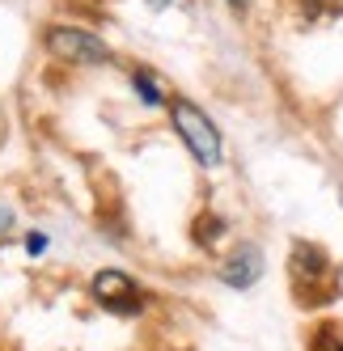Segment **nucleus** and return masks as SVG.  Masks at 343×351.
Wrapping results in <instances>:
<instances>
[{
	"instance_id": "obj_1",
	"label": "nucleus",
	"mask_w": 343,
	"mask_h": 351,
	"mask_svg": "<svg viewBox=\"0 0 343 351\" xmlns=\"http://www.w3.org/2000/svg\"><path fill=\"white\" fill-rule=\"evenodd\" d=\"M169 114H174V128H178V136H182V144L195 153V161L200 165H220V132L212 128V119L195 106V102H187V97H178L174 106H169Z\"/></svg>"
},
{
	"instance_id": "obj_2",
	"label": "nucleus",
	"mask_w": 343,
	"mask_h": 351,
	"mask_svg": "<svg viewBox=\"0 0 343 351\" xmlns=\"http://www.w3.org/2000/svg\"><path fill=\"white\" fill-rule=\"evenodd\" d=\"M288 280H292V288H297V296L305 300V305H322L327 284H331L327 250H318L309 241H297L288 250Z\"/></svg>"
},
{
	"instance_id": "obj_3",
	"label": "nucleus",
	"mask_w": 343,
	"mask_h": 351,
	"mask_svg": "<svg viewBox=\"0 0 343 351\" xmlns=\"http://www.w3.org/2000/svg\"><path fill=\"white\" fill-rule=\"evenodd\" d=\"M47 51L64 64H106L110 60V47L89 34V30H72V26H56L47 34Z\"/></svg>"
},
{
	"instance_id": "obj_4",
	"label": "nucleus",
	"mask_w": 343,
	"mask_h": 351,
	"mask_svg": "<svg viewBox=\"0 0 343 351\" xmlns=\"http://www.w3.org/2000/svg\"><path fill=\"white\" fill-rule=\"evenodd\" d=\"M93 300L102 309H110V313H140V305H144L140 288L123 271H97L93 275Z\"/></svg>"
},
{
	"instance_id": "obj_5",
	"label": "nucleus",
	"mask_w": 343,
	"mask_h": 351,
	"mask_svg": "<svg viewBox=\"0 0 343 351\" xmlns=\"http://www.w3.org/2000/svg\"><path fill=\"white\" fill-rule=\"evenodd\" d=\"M259 275H263V254H259L255 245L233 250V254L225 258V267H220V280H225L229 288H250Z\"/></svg>"
},
{
	"instance_id": "obj_6",
	"label": "nucleus",
	"mask_w": 343,
	"mask_h": 351,
	"mask_svg": "<svg viewBox=\"0 0 343 351\" xmlns=\"http://www.w3.org/2000/svg\"><path fill=\"white\" fill-rule=\"evenodd\" d=\"M136 89H140V97H144V102H149V106H157V102H165V97H161V85L149 77V72H136Z\"/></svg>"
},
{
	"instance_id": "obj_7",
	"label": "nucleus",
	"mask_w": 343,
	"mask_h": 351,
	"mask_svg": "<svg viewBox=\"0 0 343 351\" xmlns=\"http://www.w3.org/2000/svg\"><path fill=\"white\" fill-rule=\"evenodd\" d=\"M314 351H343V339L331 335V330H322V335H318V343H314Z\"/></svg>"
},
{
	"instance_id": "obj_8",
	"label": "nucleus",
	"mask_w": 343,
	"mask_h": 351,
	"mask_svg": "<svg viewBox=\"0 0 343 351\" xmlns=\"http://www.w3.org/2000/svg\"><path fill=\"white\" fill-rule=\"evenodd\" d=\"M26 250H30V254H43V250H47V237H43V233H30V237H26Z\"/></svg>"
},
{
	"instance_id": "obj_9",
	"label": "nucleus",
	"mask_w": 343,
	"mask_h": 351,
	"mask_svg": "<svg viewBox=\"0 0 343 351\" xmlns=\"http://www.w3.org/2000/svg\"><path fill=\"white\" fill-rule=\"evenodd\" d=\"M9 220H13V216H9L5 208H0V229H9Z\"/></svg>"
},
{
	"instance_id": "obj_10",
	"label": "nucleus",
	"mask_w": 343,
	"mask_h": 351,
	"mask_svg": "<svg viewBox=\"0 0 343 351\" xmlns=\"http://www.w3.org/2000/svg\"><path fill=\"white\" fill-rule=\"evenodd\" d=\"M229 5H233V9H246V0H229Z\"/></svg>"
},
{
	"instance_id": "obj_11",
	"label": "nucleus",
	"mask_w": 343,
	"mask_h": 351,
	"mask_svg": "<svg viewBox=\"0 0 343 351\" xmlns=\"http://www.w3.org/2000/svg\"><path fill=\"white\" fill-rule=\"evenodd\" d=\"M153 5H169V0H153Z\"/></svg>"
}]
</instances>
